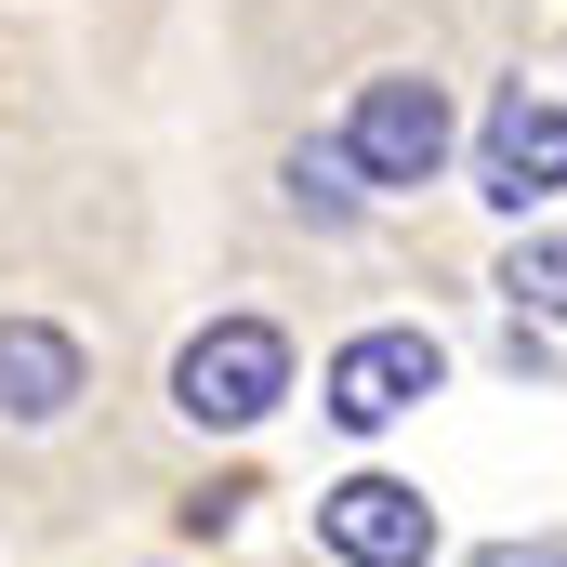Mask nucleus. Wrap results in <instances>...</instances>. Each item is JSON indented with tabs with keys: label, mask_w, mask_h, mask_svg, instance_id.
Here are the masks:
<instances>
[{
	"label": "nucleus",
	"mask_w": 567,
	"mask_h": 567,
	"mask_svg": "<svg viewBox=\"0 0 567 567\" xmlns=\"http://www.w3.org/2000/svg\"><path fill=\"white\" fill-rule=\"evenodd\" d=\"M278 396H290V330L278 317H212V330L172 357V410L212 423V435H251Z\"/></svg>",
	"instance_id": "f257e3e1"
},
{
	"label": "nucleus",
	"mask_w": 567,
	"mask_h": 567,
	"mask_svg": "<svg viewBox=\"0 0 567 567\" xmlns=\"http://www.w3.org/2000/svg\"><path fill=\"white\" fill-rule=\"evenodd\" d=\"M343 158H357V185H435V158H449V93L410 80V66L357 80V106H343Z\"/></svg>",
	"instance_id": "f03ea898"
},
{
	"label": "nucleus",
	"mask_w": 567,
	"mask_h": 567,
	"mask_svg": "<svg viewBox=\"0 0 567 567\" xmlns=\"http://www.w3.org/2000/svg\"><path fill=\"white\" fill-rule=\"evenodd\" d=\"M435 370H449L435 330H357V343L330 357L317 396H330V423H343V435H383V423H410V410L435 396Z\"/></svg>",
	"instance_id": "7ed1b4c3"
},
{
	"label": "nucleus",
	"mask_w": 567,
	"mask_h": 567,
	"mask_svg": "<svg viewBox=\"0 0 567 567\" xmlns=\"http://www.w3.org/2000/svg\"><path fill=\"white\" fill-rule=\"evenodd\" d=\"M317 542L343 567H435V502L410 475H343L317 488Z\"/></svg>",
	"instance_id": "20e7f679"
},
{
	"label": "nucleus",
	"mask_w": 567,
	"mask_h": 567,
	"mask_svg": "<svg viewBox=\"0 0 567 567\" xmlns=\"http://www.w3.org/2000/svg\"><path fill=\"white\" fill-rule=\"evenodd\" d=\"M475 185H488L502 212H528V198L567 185V106H555V93L502 80V106H488V133H475Z\"/></svg>",
	"instance_id": "39448f33"
},
{
	"label": "nucleus",
	"mask_w": 567,
	"mask_h": 567,
	"mask_svg": "<svg viewBox=\"0 0 567 567\" xmlns=\"http://www.w3.org/2000/svg\"><path fill=\"white\" fill-rule=\"evenodd\" d=\"M80 383H93L80 330H53V317H0V410H13V423H66Z\"/></svg>",
	"instance_id": "423d86ee"
},
{
	"label": "nucleus",
	"mask_w": 567,
	"mask_h": 567,
	"mask_svg": "<svg viewBox=\"0 0 567 567\" xmlns=\"http://www.w3.org/2000/svg\"><path fill=\"white\" fill-rule=\"evenodd\" d=\"M357 158H343V133H317V145H290V212H317V225H357Z\"/></svg>",
	"instance_id": "0eeeda50"
},
{
	"label": "nucleus",
	"mask_w": 567,
	"mask_h": 567,
	"mask_svg": "<svg viewBox=\"0 0 567 567\" xmlns=\"http://www.w3.org/2000/svg\"><path fill=\"white\" fill-rule=\"evenodd\" d=\"M502 290H515L528 317H555V330H567V225H542V238H515V251H502Z\"/></svg>",
	"instance_id": "6e6552de"
},
{
	"label": "nucleus",
	"mask_w": 567,
	"mask_h": 567,
	"mask_svg": "<svg viewBox=\"0 0 567 567\" xmlns=\"http://www.w3.org/2000/svg\"><path fill=\"white\" fill-rule=\"evenodd\" d=\"M488 567H567V542H502Z\"/></svg>",
	"instance_id": "1a4fd4ad"
}]
</instances>
